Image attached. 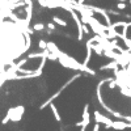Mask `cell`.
<instances>
[{"mask_svg":"<svg viewBox=\"0 0 131 131\" xmlns=\"http://www.w3.org/2000/svg\"><path fill=\"white\" fill-rule=\"evenodd\" d=\"M58 62L63 66V67L68 68V70H75V71H80L81 72V63H79L76 59H73L72 57H70L66 52H59L58 54Z\"/></svg>","mask_w":131,"mask_h":131,"instance_id":"cell-1","label":"cell"},{"mask_svg":"<svg viewBox=\"0 0 131 131\" xmlns=\"http://www.w3.org/2000/svg\"><path fill=\"white\" fill-rule=\"evenodd\" d=\"M91 123V114H89V104H86L84 106V112H83V121L76 122L75 126L76 127H81V128H86L88 125Z\"/></svg>","mask_w":131,"mask_h":131,"instance_id":"cell-2","label":"cell"},{"mask_svg":"<svg viewBox=\"0 0 131 131\" xmlns=\"http://www.w3.org/2000/svg\"><path fill=\"white\" fill-rule=\"evenodd\" d=\"M94 121H96V123H104V125H106V127L109 128V127H112V123H113V121L110 118H107V117H105V115H102L100 112H94Z\"/></svg>","mask_w":131,"mask_h":131,"instance_id":"cell-3","label":"cell"},{"mask_svg":"<svg viewBox=\"0 0 131 131\" xmlns=\"http://www.w3.org/2000/svg\"><path fill=\"white\" fill-rule=\"evenodd\" d=\"M24 113H25V107H24V106H21V105L16 106L12 117H10V121H12V122H18V121H21V118H23Z\"/></svg>","mask_w":131,"mask_h":131,"instance_id":"cell-4","label":"cell"},{"mask_svg":"<svg viewBox=\"0 0 131 131\" xmlns=\"http://www.w3.org/2000/svg\"><path fill=\"white\" fill-rule=\"evenodd\" d=\"M92 43H93V41L92 39H89L88 42L85 43V46H86V55H85V59H84V66H88V63H89V60H91V58H92V52H93V50H92Z\"/></svg>","mask_w":131,"mask_h":131,"instance_id":"cell-5","label":"cell"},{"mask_svg":"<svg viewBox=\"0 0 131 131\" xmlns=\"http://www.w3.org/2000/svg\"><path fill=\"white\" fill-rule=\"evenodd\" d=\"M25 12H26V18H25V21H26L28 24H30L31 17H33V2H31L30 4H28V5H26Z\"/></svg>","mask_w":131,"mask_h":131,"instance_id":"cell-6","label":"cell"},{"mask_svg":"<svg viewBox=\"0 0 131 131\" xmlns=\"http://www.w3.org/2000/svg\"><path fill=\"white\" fill-rule=\"evenodd\" d=\"M47 50L49 52H52V54H55V55L58 57V54L60 52V50L58 49V46L55 45L54 42H47Z\"/></svg>","mask_w":131,"mask_h":131,"instance_id":"cell-7","label":"cell"},{"mask_svg":"<svg viewBox=\"0 0 131 131\" xmlns=\"http://www.w3.org/2000/svg\"><path fill=\"white\" fill-rule=\"evenodd\" d=\"M101 70H102V71H107V70H114V71H117V70H118V63L113 60V62H110V63L102 66Z\"/></svg>","mask_w":131,"mask_h":131,"instance_id":"cell-8","label":"cell"},{"mask_svg":"<svg viewBox=\"0 0 131 131\" xmlns=\"http://www.w3.org/2000/svg\"><path fill=\"white\" fill-rule=\"evenodd\" d=\"M46 8H50V9L60 8V0H47V5H46Z\"/></svg>","mask_w":131,"mask_h":131,"instance_id":"cell-9","label":"cell"},{"mask_svg":"<svg viewBox=\"0 0 131 131\" xmlns=\"http://www.w3.org/2000/svg\"><path fill=\"white\" fill-rule=\"evenodd\" d=\"M50 110L52 112L54 117H55V121H57V122H62V118H60V114H59V112H58V109H57V106L54 105V104H51V105H50Z\"/></svg>","mask_w":131,"mask_h":131,"instance_id":"cell-10","label":"cell"},{"mask_svg":"<svg viewBox=\"0 0 131 131\" xmlns=\"http://www.w3.org/2000/svg\"><path fill=\"white\" fill-rule=\"evenodd\" d=\"M52 23L54 24H57V25H59V26H67V21L66 20H63V18H60V17H58V16H54L52 17Z\"/></svg>","mask_w":131,"mask_h":131,"instance_id":"cell-11","label":"cell"},{"mask_svg":"<svg viewBox=\"0 0 131 131\" xmlns=\"http://www.w3.org/2000/svg\"><path fill=\"white\" fill-rule=\"evenodd\" d=\"M92 50L97 54V55H102L104 54V49L101 45H98V43H96V45H92Z\"/></svg>","mask_w":131,"mask_h":131,"instance_id":"cell-12","label":"cell"},{"mask_svg":"<svg viewBox=\"0 0 131 131\" xmlns=\"http://www.w3.org/2000/svg\"><path fill=\"white\" fill-rule=\"evenodd\" d=\"M45 28H46V26L43 25V24H41V23L33 25V29H34V31H42V30H45Z\"/></svg>","mask_w":131,"mask_h":131,"instance_id":"cell-13","label":"cell"},{"mask_svg":"<svg viewBox=\"0 0 131 131\" xmlns=\"http://www.w3.org/2000/svg\"><path fill=\"white\" fill-rule=\"evenodd\" d=\"M36 58H42V52H30L28 55V59H36Z\"/></svg>","mask_w":131,"mask_h":131,"instance_id":"cell-14","label":"cell"},{"mask_svg":"<svg viewBox=\"0 0 131 131\" xmlns=\"http://www.w3.org/2000/svg\"><path fill=\"white\" fill-rule=\"evenodd\" d=\"M38 46H39V49L43 51V50H46V49H47V42H46V41H43V39H39Z\"/></svg>","mask_w":131,"mask_h":131,"instance_id":"cell-15","label":"cell"},{"mask_svg":"<svg viewBox=\"0 0 131 131\" xmlns=\"http://www.w3.org/2000/svg\"><path fill=\"white\" fill-rule=\"evenodd\" d=\"M47 59H50V60H58V57L55 55V54L50 52V54H49V58H47Z\"/></svg>","mask_w":131,"mask_h":131,"instance_id":"cell-16","label":"cell"},{"mask_svg":"<svg viewBox=\"0 0 131 131\" xmlns=\"http://www.w3.org/2000/svg\"><path fill=\"white\" fill-rule=\"evenodd\" d=\"M38 4H39L41 7H43V8H46V5H47V0H38Z\"/></svg>","mask_w":131,"mask_h":131,"instance_id":"cell-17","label":"cell"},{"mask_svg":"<svg viewBox=\"0 0 131 131\" xmlns=\"http://www.w3.org/2000/svg\"><path fill=\"white\" fill-rule=\"evenodd\" d=\"M117 8H118L119 10H122V9L126 8V4H125V3H118V4H117Z\"/></svg>","mask_w":131,"mask_h":131,"instance_id":"cell-18","label":"cell"},{"mask_svg":"<svg viewBox=\"0 0 131 131\" xmlns=\"http://www.w3.org/2000/svg\"><path fill=\"white\" fill-rule=\"evenodd\" d=\"M89 28L88 26H86V25H83V33H84V34H89Z\"/></svg>","mask_w":131,"mask_h":131,"instance_id":"cell-19","label":"cell"},{"mask_svg":"<svg viewBox=\"0 0 131 131\" xmlns=\"http://www.w3.org/2000/svg\"><path fill=\"white\" fill-rule=\"evenodd\" d=\"M47 28H49V30H51V31H54V30H55V24H54V23H50L49 25H47Z\"/></svg>","mask_w":131,"mask_h":131,"instance_id":"cell-20","label":"cell"},{"mask_svg":"<svg viewBox=\"0 0 131 131\" xmlns=\"http://www.w3.org/2000/svg\"><path fill=\"white\" fill-rule=\"evenodd\" d=\"M106 12L107 13H110V15H115V16H121V13H119V12H117V10H106Z\"/></svg>","mask_w":131,"mask_h":131,"instance_id":"cell-21","label":"cell"},{"mask_svg":"<svg viewBox=\"0 0 131 131\" xmlns=\"http://www.w3.org/2000/svg\"><path fill=\"white\" fill-rule=\"evenodd\" d=\"M92 131H100V125H98V123H96L94 125V127H93V130Z\"/></svg>","mask_w":131,"mask_h":131,"instance_id":"cell-22","label":"cell"},{"mask_svg":"<svg viewBox=\"0 0 131 131\" xmlns=\"http://www.w3.org/2000/svg\"><path fill=\"white\" fill-rule=\"evenodd\" d=\"M5 83V80L4 79H0V88H2V86H3V84Z\"/></svg>","mask_w":131,"mask_h":131,"instance_id":"cell-23","label":"cell"},{"mask_svg":"<svg viewBox=\"0 0 131 131\" xmlns=\"http://www.w3.org/2000/svg\"><path fill=\"white\" fill-rule=\"evenodd\" d=\"M126 2V0H119V3H125Z\"/></svg>","mask_w":131,"mask_h":131,"instance_id":"cell-24","label":"cell"},{"mask_svg":"<svg viewBox=\"0 0 131 131\" xmlns=\"http://www.w3.org/2000/svg\"><path fill=\"white\" fill-rule=\"evenodd\" d=\"M130 4H131V0H130Z\"/></svg>","mask_w":131,"mask_h":131,"instance_id":"cell-25","label":"cell"}]
</instances>
